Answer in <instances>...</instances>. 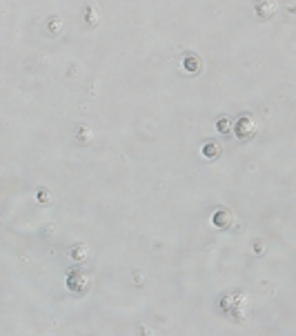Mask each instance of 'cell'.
<instances>
[{"label": "cell", "mask_w": 296, "mask_h": 336, "mask_svg": "<svg viewBox=\"0 0 296 336\" xmlns=\"http://www.w3.org/2000/svg\"><path fill=\"white\" fill-rule=\"evenodd\" d=\"M221 308H223V312L227 314L232 321H238V323H243L245 316H247V298L243 296V294H225L223 298H221Z\"/></svg>", "instance_id": "cell-1"}, {"label": "cell", "mask_w": 296, "mask_h": 336, "mask_svg": "<svg viewBox=\"0 0 296 336\" xmlns=\"http://www.w3.org/2000/svg\"><path fill=\"white\" fill-rule=\"evenodd\" d=\"M67 287L74 294H87L92 289V276H89V272H85L80 267L72 269L67 274Z\"/></svg>", "instance_id": "cell-2"}, {"label": "cell", "mask_w": 296, "mask_h": 336, "mask_svg": "<svg viewBox=\"0 0 296 336\" xmlns=\"http://www.w3.org/2000/svg\"><path fill=\"white\" fill-rule=\"evenodd\" d=\"M256 131H258V127H256V123H254L252 116H241V118L234 123V134H236L241 140L254 138Z\"/></svg>", "instance_id": "cell-3"}, {"label": "cell", "mask_w": 296, "mask_h": 336, "mask_svg": "<svg viewBox=\"0 0 296 336\" xmlns=\"http://www.w3.org/2000/svg\"><path fill=\"white\" fill-rule=\"evenodd\" d=\"M274 14H276V2H274V0H261L256 5V16L261 20L272 18Z\"/></svg>", "instance_id": "cell-4"}, {"label": "cell", "mask_w": 296, "mask_h": 336, "mask_svg": "<svg viewBox=\"0 0 296 336\" xmlns=\"http://www.w3.org/2000/svg\"><path fill=\"white\" fill-rule=\"evenodd\" d=\"M69 256H72L74 260H87L89 258V247L85 245V243H78V245H72L69 247Z\"/></svg>", "instance_id": "cell-5"}, {"label": "cell", "mask_w": 296, "mask_h": 336, "mask_svg": "<svg viewBox=\"0 0 296 336\" xmlns=\"http://www.w3.org/2000/svg\"><path fill=\"white\" fill-rule=\"evenodd\" d=\"M214 225H219V227H227L229 223H232V211L227 209H219V211H214Z\"/></svg>", "instance_id": "cell-6"}, {"label": "cell", "mask_w": 296, "mask_h": 336, "mask_svg": "<svg viewBox=\"0 0 296 336\" xmlns=\"http://www.w3.org/2000/svg\"><path fill=\"white\" fill-rule=\"evenodd\" d=\"M85 25H87V27H96L98 25V9H96V5H92V2H89L87 7H85Z\"/></svg>", "instance_id": "cell-7"}, {"label": "cell", "mask_w": 296, "mask_h": 336, "mask_svg": "<svg viewBox=\"0 0 296 336\" xmlns=\"http://www.w3.org/2000/svg\"><path fill=\"white\" fill-rule=\"evenodd\" d=\"M221 152H223V147H221V143H216V140H214V143H207L203 147V156H205V158H209V160L219 158Z\"/></svg>", "instance_id": "cell-8"}, {"label": "cell", "mask_w": 296, "mask_h": 336, "mask_svg": "<svg viewBox=\"0 0 296 336\" xmlns=\"http://www.w3.org/2000/svg\"><path fill=\"white\" fill-rule=\"evenodd\" d=\"M185 69L190 74H198L200 72V60H198V56H194V53H187L185 56Z\"/></svg>", "instance_id": "cell-9"}, {"label": "cell", "mask_w": 296, "mask_h": 336, "mask_svg": "<svg viewBox=\"0 0 296 336\" xmlns=\"http://www.w3.org/2000/svg\"><path fill=\"white\" fill-rule=\"evenodd\" d=\"M60 29H63V23H60V18H51V23H49V31H53V34H60Z\"/></svg>", "instance_id": "cell-10"}, {"label": "cell", "mask_w": 296, "mask_h": 336, "mask_svg": "<svg viewBox=\"0 0 296 336\" xmlns=\"http://www.w3.org/2000/svg\"><path fill=\"white\" fill-rule=\"evenodd\" d=\"M92 138V131H87V127H80V134H78V140H87Z\"/></svg>", "instance_id": "cell-11"}, {"label": "cell", "mask_w": 296, "mask_h": 336, "mask_svg": "<svg viewBox=\"0 0 296 336\" xmlns=\"http://www.w3.org/2000/svg\"><path fill=\"white\" fill-rule=\"evenodd\" d=\"M219 129L223 131V134H229V131H232V129H229V127H227V120H225V118L219 123Z\"/></svg>", "instance_id": "cell-12"}, {"label": "cell", "mask_w": 296, "mask_h": 336, "mask_svg": "<svg viewBox=\"0 0 296 336\" xmlns=\"http://www.w3.org/2000/svg\"><path fill=\"white\" fill-rule=\"evenodd\" d=\"M40 201H43V203L49 201V198H47V192H40Z\"/></svg>", "instance_id": "cell-13"}]
</instances>
